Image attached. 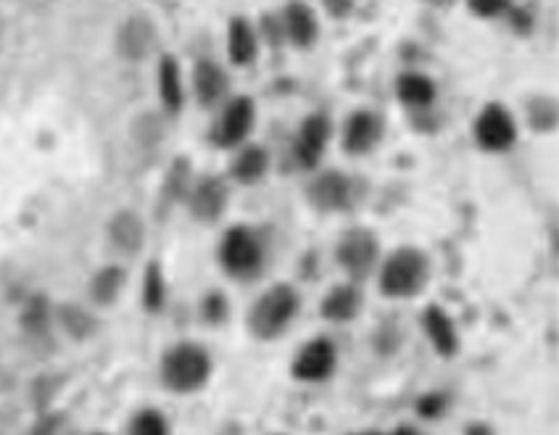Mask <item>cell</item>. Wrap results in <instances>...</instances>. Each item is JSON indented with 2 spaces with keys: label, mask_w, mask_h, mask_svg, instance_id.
<instances>
[{
  "label": "cell",
  "mask_w": 559,
  "mask_h": 435,
  "mask_svg": "<svg viewBox=\"0 0 559 435\" xmlns=\"http://www.w3.org/2000/svg\"><path fill=\"white\" fill-rule=\"evenodd\" d=\"M227 53L235 66H251L259 56V35L243 16H235L227 27Z\"/></svg>",
  "instance_id": "cell-17"
},
{
  "label": "cell",
  "mask_w": 559,
  "mask_h": 435,
  "mask_svg": "<svg viewBox=\"0 0 559 435\" xmlns=\"http://www.w3.org/2000/svg\"><path fill=\"white\" fill-rule=\"evenodd\" d=\"M95 435H103V433H95Z\"/></svg>",
  "instance_id": "cell-40"
},
{
  "label": "cell",
  "mask_w": 559,
  "mask_h": 435,
  "mask_svg": "<svg viewBox=\"0 0 559 435\" xmlns=\"http://www.w3.org/2000/svg\"><path fill=\"white\" fill-rule=\"evenodd\" d=\"M422 327H425V335L428 341L433 343V351L438 356H454L459 351V333L454 319L443 312L441 306H428L425 314H422Z\"/></svg>",
  "instance_id": "cell-15"
},
{
  "label": "cell",
  "mask_w": 559,
  "mask_h": 435,
  "mask_svg": "<svg viewBox=\"0 0 559 435\" xmlns=\"http://www.w3.org/2000/svg\"><path fill=\"white\" fill-rule=\"evenodd\" d=\"M414 409H417V414H420L422 420H438V417H443L446 409H449V399H446V393H425V396L417 399Z\"/></svg>",
  "instance_id": "cell-26"
},
{
  "label": "cell",
  "mask_w": 559,
  "mask_h": 435,
  "mask_svg": "<svg viewBox=\"0 0 559 435\" xmlns=\"http://www.w3.org/2000/svg\"><path fill=\"white\" fill-rule=\"evenodd\" d=\"M320 3L333 19H349L356 8V0H320Z\"/></svg>",
  "instance_id": "cell-32"
},
{
  "label": "cell",
  "mask_w": 559,
  "mask_h": 435,
  "mask_svg": "<svg viewBox=\"0 0 559 435\" xmlns=\"http://www.w3.org/2000/svg\"><path fill=\"white\" fill-rule=\"evenodd\" d=\"M507 14L512 16V27L517 29V32H530V27H533V19H530V14L525 11V8H507Z\"/></svg>",
  "instance_id": "cell-33"
},
{
  "label": "cell",
  "mask_w": 559,
  "mask_h": 435,
  "mask_svg": "<svg viewBox=\"0 0 559 435\" xmlns=\"http://www.w3.org/2000/svg\"><path fill=\"white\" fill-rule=\"evenodd\" d=\"M61 322H64V327L74 338H85L93 330V319L82 312V309H77V306H64L61 309Z\"/></svg>",
  "instance_id": "cell-28"
},
{
  "label": "cell",
  "mask_w": 559,
  "mask_h": 435,
  "mask_svg": "<svg viewBox=\"0 0 559 435\" xmlns=\"http://www.w3.org/2000/svg\"><path fill=\"white\" fill-rule=\"evenodd\" d=\"M309 203L317 206L320 211H343L354 203V180L349 174L338 172V169H327L317 174L309 185Z\"/></svg>",
  "instance_id": "cell-10"
},
{
  "label": "cell",
  "mask_w": 559,
  "mask_h": 435,
  "mask_svg": "<svg viewBox=\"0 0 559 435\" xmlns=\"http://www.w3.org/2000/svg\"><path fill=\"white\" fill-rule=\"evenodd\" d=\"M351 435H383V433H378V430H364V433H351Z\"/></svg>",
  "instance_id": "cell-38"
},
{
  "label": "cell",
  "mask_w": 559,
  "mask_h": 435,
  "mask_svg": "<svg viewBox=\"0 0 559 435\" xmlns=\"http://www.w3.org/2000/svg\"><path fill=\"white\" fill-rule=\"evenodd\" d=\"M322 317L333 325H346V322H354L362 312V293L356 288L354 283L351 285H338L322 298L320 306Z\"/></svg>",
  "instance_id": "cell-16"
},
{
  "label": "cell",
  "mask_w": 559,
  "mask_h": 435,
  "mask_svg": "<svg viewBox=\"0 0 559 435\" xmlns=\"http://www.w3.org/2000/svg\"><path fill=\"white\" fill-rule=\"evenodd\" d=\"M396 93H399V101L404 106L414 111H425L430 109L438 98V87L436 82L425 77L420 72H407L401 74L399 82H396Z\"/></svg>",
  "instance_id": "cell-18"
},
{
  "label": "cell",
  "mask_w": 559,
  "mask_h": 435,
  "mask_svg": "<svg viewBox=\"0 0 559 435\" xmlns=\"http://www.w3.org/2000/svg\"><path fill=\"white\" fill-rule=\"evenodd\" d=\"M335 367H338V348L325 335L306 341L291 362V372L298 383H325L327 377H333Z\"/></svg>",
  "instance_id": "cell-8"
},
{
  "label": "cell",
  "mask_w": 559,
  "mask_h": 435,
  "mask_svg": "<svg viewBox=\"0 0 559 435\" xmlns=\"http://www.w3.org/2000/svg\"><path fill=\"white\" fill-rule=\"evenodd\" d=\"M301 312V296L291 285H272L248 312V330L256 341H277Z\"/></svg>",
  "instance_id": "cell-1"
},
{
  "label": "cell",
  "mask_w": 559,
  "mask_h": 435,
  "mask_svg": "<svg viewBox=\"0 0 559 435\" xmlns=\"http://www.w3.org/2000/svg\"><path fill=\"white\" fill-rule=\"evenodd\" d=\"M143 301H146L148 312H159L164 301H167V285L161 275L159 264H151L146 272V285H143Z\"/></svg>",
  "instance_id": "cell-23"
},
{
  "label": "cell",
  "mask_w": 559,
  "mask_h": 435,
  "mask_svg": "<svg viewBox=\"0 0 559 435\" xmlns=\"http://www.w3.org/2000/svg\"><path fill=\"white\" fill-rule=\"evenodd\" d=\"M230 301H227L222 293H211V296L204 298V306H201V314H204L206 322L211 325H219V322H225L227 314H230Z\"/></svg>",
  "instance_id": "cell-29"
},
{
  "label": "cell",
  "mask_w": 559,
  "mask_h": 435,
  "mask_svg": "<svg viewBox=\"0 0 559 435\" xmlns=\"http://www.w3.org/2000/svg\"><path fill=\"white\" fill-rule=\"evenodd\" d=\"M159 93L161 101L167 106L172 114L182 109V101H185V93H182V77H180V64L177 58L164 56L159 64Z\"/></svg>",
  "instance_id": "cell-21"
},
{
  "label": "cell",
  "mask_w": 559,
  "mask_h": 435,
  "mask_svg": "<svg viewBox=\"0 0 559 435\" xmlns=\"http://www.w3.org/2000/svg\"><path fill=\"white\" fill-rule=\"evenodd\" d=\"M380 138H383V119L370 109L354 111L343 124L341 143L343 151L351 153V156L370 153L380 143Z\"/></svg>",
  "instance_id": "cell-11"
},
{
  "label": "cell",
  "mask_w": 559,
  "mask_h": 435,
  "mask_svg": "<svg viewBox=\"0 0 559 435\" xmlns=\"http://www.w3.org/2000/svg\"><path fill=\"white\" fill-rule=\"evenodd\" d=\"M378 256V238H375V232L364 230V227H354V230L343 232L341 243L335 248V259H338L341 269L354 283H359V280H364V277H370L375 272Z\"/></svg>",
  "instance_id": "cell-5"
},
{
  "label": "cell",
  "mask_w": 559,
  "mask_h": 435,
  "mask_svg": "<svg viewBox=\"0 0 559 435\" xmlns=\"http://www.w3.org/2000/svg\"><path fill=\"white\" fill-rule=\"evenodd\" d=\"M45 325V306L40 301H32L30 314H27V327H43Z\"/></svg>",
  "instance_id": "cell-34"
},
{
  "label": "cell",
  "mask_w": 559,
  "mask_h": 435,
  "mask_svg": "<svg viewBox=\"0 0 559 435\" xmlns=\"http://www.w3.org/2000/svg\"><path fill=\"white\" fill-rule=\"evenodd\" d=\"M467 435H491V430H488L486 425H470V428H467Z\"/></svg>",
  "instance_id": "cell-37"
},
{
  "label": "cell",
  "mask_w": 559,
  "mask_h": 435,
  "mask_svg": "<svg viewBox=\"0 0 559 435\" xmlns=\"http://www.w3.org/2000/svg\"><path fill=\"white\" fill-rule=\"evenodd\" d=\"M130 435H169V422L156 409H143L132 417Z\"/></svg>",
  "instance_id": "cell-25"
},
{
  "label": "cell",
  "mask_w": 559,
  "mask_h": 435,
  "mask_svg": "<svg viewBox=\"0 0 559 435\" xmlns=\"http://www.w3.org/2000/svg\"><path fill=\"white\" fill-rule=\"evenodd\" d=\"M269 169V153L267 148L254 143H243L240 151L235 153L233 161V177L240 185H256L264 180V174Z\"/></svg>",
  "instance_id": "cell-19"
},
{
  "label": "cell",
  "mask_w": 559,
  "mask_h": 435,
  "mask_svg": "<svg viewBox=\"0 0 559 435\" xmlns=\"http://www.w3.org/2000/svg\"><path fill=\"white\" fill-rule=\"evenodd\" d=\"M275 435H283V433H275Z\"/></svg>",
  "instance_id": "cell-39"
},
{
  "label": "cell",
  "mask_w": 559,
  "mask_h": 435,
  "mask_svg": "<svg viewBox=\"0 0 559 435\" xmlns=\"http://www.w3.org/2000/svg\"><path fill=\"white\" fill-rule=\"evenodd\" d=\"M388 435H422V430H417L414 425H399V428H393Z\"/></svg>",
  "instance_id": "cell-35"
},
{
  "label": "cell",
  "mask_w": 559,
  "mask_h": 435,
  "mask_svg": "<svg viewBox=\"0 0 559 435\" xmlns=\"http://www.w3.org/2000/svg\"><path fill=\"white\" fill-rule=\"evenodd\" d=\"M285 29V43L296 45V48H312L320 37V22L317 14L312 11L309 3L304 0H288L285 8L280 11Z\"/></svg>",
  "instance_id": "cell-12"
},
{
  "label": "cell",
  "mask_w": 559,
  "mask_h": 435,
  "mask_svg": "<svg viewBox=\"0 0 559 435\" xmlns=\"http://www.w3.org/2000/svg\"><path fill=\"white\" fill-rule=\"evenodd\" d=\"M259 29H262V37L269 43V48H283L285 29L280 14H264L262 22H259Z\"/></svg>",
  "instance_id": "cell-30"
},
{
  "label": "cell",
  "mask_w": 559,
  "mask_h": 435,
  "mask_svg": "<svg viewBox=\"0 0 559 435\" xmlns=\"http://www.w3.org/2000/svg\"><path fill=\"white\" fill-rule=\"evenodd\" d=\"M333 135V122L327 119V114L317 111L309 114L298 127L296 143H293V159L301 169H317V164L322 161L327 143Z\"/></svg>",
  "instance_id": "cell-9"
},
{
  "label": "cell",
  "mask_w": 559,
  "mask_h": 435,
  "mask_svg": "<svg viewBox=\"0 0 559 435\" xmlns=\"http://www.w3.org/2000/svg\"><path fill=\"white\" fill-rule=\"evenodd\" d=\"M512 6V0H467L472 16L480 19H496V16L507 14V8Z\"/></svg>",
  "instance_id": "cell-31"
},
{
  "label": "cell",
  "mask_w": 559,
  "mask_h": 435,
  "mask_svg": "<svg viewBox=\"0 0 559 435\" xmlns=\"http://www.w3.org/2000/svg\"><path fill=\"white\" fill-rule=\"evenodd\" d=\"M219 267L233 280H251L264 267V243L259 232L246 225H235L222 235L217 248Z\"/></svg>",
  "instance_id": "cell-4"
},
{
  "label": "cell",
  "mask_w": 559,
  "mask_h": 435,
  "mask_svg": "<svg viewBox=\"0 0 559 435\" xmlns=\"http://www.w3.org/2000/svg\"><path fill=\"white\" fill-rule=\"evenodd\" d=\"M211 377V356L198 343H177L161 362V380L169 391L196 393Z\"/></svg>",
  "instance_id": "cell-3"
},
{
  "label": "cell",
  "mask_w": 559,
  "mask_h": 435,
  "mask_svg": "<svg viewBox=\"0 0 559 435\" xmlns=\"http://www.w3.org/2000/svg\"><path fill=\"white\" fill-rule=\"evenodd\" d=\"M256 124V103L248 95H238L227 101L211 127V143L217 148H240L246 143Z\"/></svg>",
  "instance_id": "cell-6"
},
{
  "label": "cell",
  "mask_w": 559,
  "mask_h": 435,
  "mask_svg": "<svg viewBox=\"0 0 559 435\" xmlns=\"http://www.w3.org/2000/svg\"><path fill=\"white\" fill-rule=\"evenodd\" d=\"M472 135L475 143L488 153H504L509 151L517 140V122L512 111L501 103H488L478 111L475 122H472Z\"/></svg>",
  "instance_id": "cell-7"
},
{
  "label": "cell",
  "mask_w": 559,
  "mask_h": 435,
  "mask_svg": "<svg viewBox=\"0 0 559 435\" xmlns=\"http://www.w3.org/2000/svg\"><path fill=\"white\" fill-rule=\"evenodd\" d=\"M193 90H196L198 103L204 109H214L219 103L225 101L227 93H230V77L219 64L214 61H198L196 69H193Z\"/></svg>",
  "instance_id": "cell-14"
},
{
  "label": "cell",
  "mask_w": 559,
  "mask_h": 435,
  "mask_svg": "<svg viewBox=\"0 0 559 435\" xmlns=\"http://www.w3.org/2000/svg\"><path fill=\"white\" fill-rule=\"evenodd\" d=\"M227 198H230L227 182L211 174V177H204L198 182L193 193H190V211L201 222H214L227 209Z\"/></svg>",
  "instance_id": "cell-13"
},
{
  "label": "cell",
  "mask_w": 559,
  "mask_h": 435,
  "mask_svg": "<svg viewBox=\"0 0 559 435\" xmlns=\"http://www.w3.org/2000/svg\"><path fill=\"white\" fill-rule=\"evenodd\" d=\"M122 269L117 267H109L103 269L101 275L95 277L93 280V298L98 301V304H111L114 298H117V293L122 290Z\"/></svg>",
  "instance_id": "cell-24"
},
{
  "label": "cell",
  "mask_w": 559,
  "mask_h": 435,
  "mask_svg": "<svg viewBox=\"0 0 559 435\" xmlns=\"http://www.w3.org/2000/svg\"><path fill=\"white\" fill-rule=\"evenodd\" d=\"M554 119H557L554 101H549V98H536V101L530 103V124H533L538 132L552 130Z\"/></svg>",
  "instance_id": "cell-27"
},
{
  "label": "cell",
  "mask_w": 559,
  "mask_h": 435,
  "mask_svg": "<svg viewBox=\"0 0 559 435\" xmlns=\"http://www.w3.org/2000/svg\"><path fill=\"white\" fill-rule=\"evenodd\" d=\"M109 232L114 246H117L119 251H124V254H135V251L143 246V235H146V232H143V222H140L135 214H130V211L117 214L114 222H111Z\"/></svg>",
  "instance_id": "cell-22"
},
{
  "label": "cell",
  "mask_w": 559,
  "mask_h": 435,
  "mask_svg": "<svg viewBox=\"0 0 559 435\" xmlns=\"http://www.w3.org/2000/svg\"><path fill=\"white\" fill-rule=\"evenodd\" d=\"M430 280L428 256L417 248H399L383 261L378 275L380 293L388 298L420 296Z\"/></svg>",
  "instance_id": "cell-2"
},
{
  "label": "cell",
  "mask_w": 559,
  "mask_h": 435,
  "mask_svg": "<svg viewBox=\"0 0 559 435\" xmlns=\"http://www.w3.org/2000/svg\"><path fill=\"white\" fill-rule=\"evenodd\" d=\"M153 43H156V32H153L151 22L140 19V16L130 19L119 32V51H122V56L132 58V61L146 58L151 53Z\"/></svg>",
  "instance_id": "cell-20"
},
{
  "label": "cell",
  "mask_w": 559,
  "mask_h": 435,
  "mask_svg": "<svg viewBox=\"0 0 559 435\" xmlns=\"http://www.w3.org/2000/svg\"><path fill=\"white\" fill-rule=\"evenodd\" d=\"M428 6H433V8H451L457 0H425Z\"/></svg>",
  "instance_id": "cell-36"
}]
</instances>
